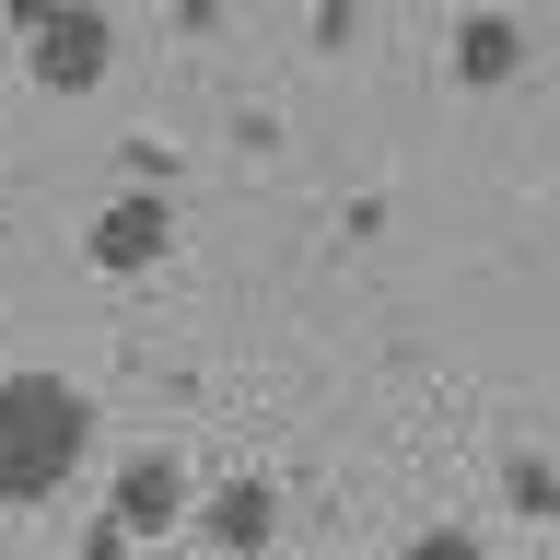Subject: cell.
<instances>
[{"label": "cell", "instance_id": "obj_1", "mask_svg": "<svg viewBox=\"0 0 560 560\" xmlns=\"http://www.w3.org/2000/svg\"><path fill=\"white\" fill-rule=\"evenodd\" d=\"M82 444H94L82 385H59V374H0V502H47V490L82 467Z\"/></svg>", "mask_w": 560, "mask_h": 560}, {"label": "cell", "instance_id": "obj_2", "mask_svg": "<svg viewBox=\"0 0 560 560\" xmlns=\"http://www.w3.org/2000/svg\"><path fill=\"white\" fill-rule=\"evenodd\" d=\"M105 59H117V24H105V12H35L24 24V70L47 82V94L105 82Z\"/></svg>", "mask_w": 560, "mask_h": 560}, {"label": "cell", "instance_id": "obj_3", "mask_svg": "<svg viewBox=\"0 0 560 560\" xmlns=\"http://www.w3.org/2000/svg\"><path fill=\"white\" fill-rule=\"evenodd\" d=\"M164 234H175V210L140 187V199H117V210L94 222V269H152V257H164Z\"/></svg>", "mask_w": 560, "mask_h": 560}, {"label": "cell", "instance_id": "obj_4", "mask_svg": "<svg viewBox=\"0 0 560 560\" xmlns=\"http://www.w3.org/2000/svg\"><path fill=\"white\" fill-rule=\"evenodd\" d=\"M175 502H187V479H175L164 455H140L129 479H117V514H105V525H117V537H140V525H164Z\"/></svg>", "mask_w": 560, "mask_h": 560}, {"label": "cell", "instance_id": "obj_5", "mask_svg": "<svg viewBox=\"0 0 560 560\" xmlns=\"http://www.w3.org/2000/svg\"><path fill=\"white\" fill-rule=\"evenodd\" d=\"M269 525H280V502H269V490H257V479H245V490H222V502H210V537H222V549H257Z\"/></svg>", "mask_w": 560, "mask_h": 560}, {"label": "cell", "instance_id": "obj_6", "mask_svg": "<svg viewBox=\"0 0 560 560\" xmlns=\"http://www.w3.org/2000/svg\"><path fill=\"white\" fill-rule=\"evenodd\" d=\"M455 70H467V82H502V70H514V24H467L455 35Z\"/></svg>", "mask_w": 560, "mask_h": 560}, {"label": "cell", "instance_id": "obj_7", "mask_svg": "<svg viewBox=\"0 0 560 560\" xmlns=\"http://www.w3.org/2000/svg\"><path fill=\"white\" fill-rule=\"evenodd\" d=\"M397 560H479V537H467V525H432V537H409Z\"/></svg>", "mask_w": 560, "mask_h": 560}]
</instances>
